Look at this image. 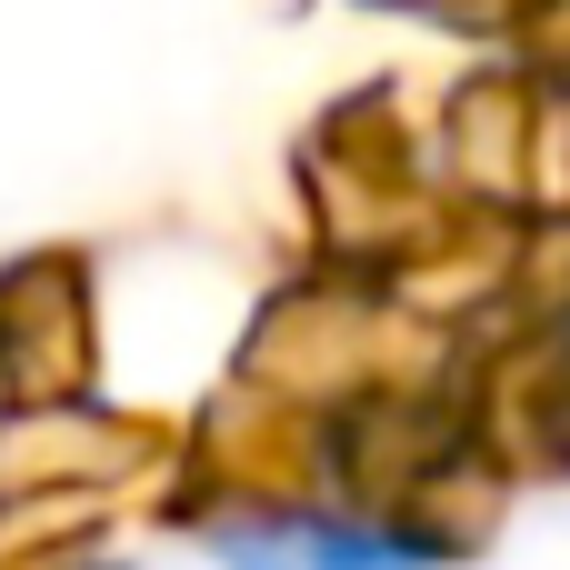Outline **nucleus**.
Masks as SVG:
<instances>
[{"label":"nucleus","mask_w":570,"mask_h":570,"mask_svg":"<svg viewBox=\"0 0 570 570\" xmlns=\"http://www.w3.org/2000/svg\"><path fill=\"white\" fill-rule=\"evenodd\" d=\"M210 551H220V570H431L421 541L371 531V521H321V511L230 521V531H210Z\"/></svg>","instance_id":"f257e3e1"},{"label":"nucleus","mask_w":570,"mask_h":570,"mask_svg":"<svg viewBox=\"0 0 570 570\" xmlns=\"http://www.w3.org/2000/svg\"><path fill=\"white\" fill-rule=\"evenodd\" d=\"M70 570H130V561H70Z\"/></svg>","instance_id":"f03ea898"}]
</instances>
